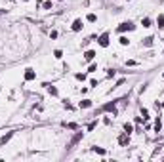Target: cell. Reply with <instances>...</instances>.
I'll return each mask as SVG.
<instances>
[{"label": "cell", "instance_id": "cell-7", "mask_svg": "<svg viewBox=\"0 0 164 162\" xmlns=\"http://www.w3.org/2000/svg\"><path fill=\"white\" fill-rule=\"evenodd\" d=\"M80 29H82V21H80V19H75V23H73V31L78 32Z\"/></svg>", "mask_w": 164, "mask_h": 162}, {"label": "cell", "instance_id": "cell-1", "mask_svg": "<svg viewBox=\"0 0 164 162\" xmlns=\"http://www.w3.org/2000/svg\"><path fill=\"white\" fill-rule=\"evenodd\" d=\"M134 29H136V25H132L130 21L120 23V25H118V32H124V31H134Z\"/></svg>", "mask_w": 164, "mask_h": 162}, {"label": "cell", "instance_id": "cell-22", "mask_svg": "<svg viewBox=\"0 0 164 162\" xmlns=\"http://www.w3.org/2000/svg\"><path fill=\"white\" fill-rule=\"evenodd\" d=\"M141 115H143V118H149V112H147V109L141 111Z\"/></svg>", "mask_w": 164, "mask_h": 162}, {"label": "cell", "instance_id": "cell-3", "mask_svg": "<svg viewBox=\"0 0 164 162\" xmlns=\"http://www.w3.org/2000/svg\"><path fill=\"white\" fill-rule=\"evenodd\" d=\"M101 111H111L113 115H117V107H114V103H107V105H103Z\"/></svg>", "mask_w": 164, "mask_h": 162}, {"label": "cell", "instance_id": "cell-18", "mask_svg": "<svg viewBox=\"0 0 164 162\" xmlns=\"http://www.w3.org/2000/svg\"><path fill=\"white\" fill-rule=\"evenodd\" d=\"M118 40H120V44H122V46H128V42H130V40H128L126 36H120Z\"/></svg>", "mask_w": 164, "mask_h": 162}, {"label": "cell", "instance_id": "cell-13", "mask_svg": "<svg viewBox=\"0 0 164 162\" xmlns=\"http://www.w3.org/2000/svg\"><path fill=\"white\" fill-rule=\"evenodd\" d=\"M143 44H145V46H153V36H147V38L143 40Z\"/></svg>", "mask_w": 164, "mask_h": 162}, {"label": "cell", "instance_id": "cell-4", "mask_svg": "<svg viewBox=\"0 0 164 162\" xmlns=\"http://www.w3.org/2000/svg\"><path fill=\"white\" fill-rule=\"evenodd\" d=\"M80 139H82V132H78V134H76L75 137H73V139H71V143H69V147H75V145H76V143H78Z\"/></svg>", "mask_w": 164, "mask_h": 162}, {"label": "cell", "instance_id": "cell-23", "mask_svg": "<svg viewBox=\"0 0 164 162\" xmlns=\"http://www.w3.org/2000/svg\"><path fill=\"white\" fill-rule=\"evenodd\" d=\"M76 78H78V80H84V78H86V75H82V72H78V75H76Z\"/></svg>", "mask_w": 164, "mask_h": 162}, {"label": "cell", "instance_id": "cell-6", "mask_svg": "<svg viewBox=\"0 0 164 162\" xmlns=\"http://www.w3.org/2000/svg\"><path fill=\"white\" fill-rule=\"evenodd\" d=\"M128 141H130V134L120 135V139H118V143H120V145H128Z\"/></svg>", "mask_w": 164, "mask_h": 162}, {"label": "cell", "instance_id": "cell-16", "mask_svg": "<svg viewBox=\"0 0 164 162\" xmlns=\"http://www.w3.org/2000/svg\"><path fill=\"white\" fill-rule=\"evenodd\" d=\"M157 25H158V27H164V15H158V19H157Z\"/></svg>", "mask_w": 164, "mask_h": 162}, {"label": "cell", "instance_id": "cell-17", "mask_svg": "<svg viewBox=\"0 0 164 162\" xmlns=\"http://www.w3.org/2000/svg\"><path fill=\"white\" fill-rule=\"evenodd\" d=\"M141 25H143V27H151V19H149V17H145V19L141 21Z\"/></svg>", "mask_w": 164, "mask_h": 162}, {"label": "cell", "instance_id": "cell-21", "mask_svg": "<svg viewBox=\"0 0 164 162\" xmlns=\"http://www.w3.org/2000/svg\"><path fill=\"white\" fill-rule=\"evenodd\" d=\"M90 72H94V71H97V65L95 63H92V65H90V69H88Z\"/></svg>", "mask_w": 164, "mask_h": 162}, {"label": "cell", "instance_id": "cell-24", "mask_svg": "<svg viewBox=\"0 0 164 162\" xmlns=\"http://www.w3.org/2000/svg\"><path fill=\"white\" fill-rule=\"evenodd\" d=\"M65 126H67L69 130H76V124H65Z\"/></svg>", "mask_w": 164, "mask_h": 162}, {"label": "cell", "instance_id": "cell-19", "mask_svg": "<svg viewBox=\"0 0 164 162\" xmlns=\"http://www.w3.org/2000/svg\"><path fill=\"white\" fill-rule=\"evenodd\" d=\"M94 151L97 153V155H105V149H101V147H94Z\"/></svg>", "mask_w": 164, "mask_h": 162}, {"label": "cell", "instance_id": "cell-14", "mask_svg": "<svg viewBox=\"0 0 164 162\" xmlns=\"http://www.w3.org/2000/svg\"><path fill=\"white\" fill-rule=\"evenodd\" d=\"M160 128H162V122H160V118L155 122V132H160Z\"/></svg>", "mask_w": 164, "mask_h": 162}, {"label": "cell", "instance_id": "cell-12", "mask_svg": "<svg viewBox=\"0 0 164 162\" xmlns=\"http://www.w3.org/2000/svg\"><path fill=\"white\" fill-rule=\"evenodd\" d=\"M132 130H134V126H132V124H128V122L124 124V132H126V134H132Z\"/></svg>", "mask_w": 164, "mask_h": 162}, {"label": "cell", "instance_id": "cell-9", "mask_svg": "<svg viewBox=\"0 0 164 162\" xmlns=\"http://www.w3.org/2000/svg\"><path fill=\"white\" fill-rule=\"evenodd\" d=\"M13 135V132H10V134H6L4 137H2V139H0V145H4V143H8V141H10V137Z\"/></svg>", "mask_w": 164, "mask_h": 162}, {"label": "cell", "instance_id": "cell-20", "mask_svg": "<svg viewBox=\"0 0 164 162\" xmlns=\"http://www.w3.org/2000/svg\"><path fill=\"white\" fill-rule=\"evenodd\" d=\"M54 55H55L57 59H61V57H63V53H61V50H55V52H54Z\"/></svg>", "mask_w": 164, "mask_h": 162}, {"label": "cell", "instance_id": "cell-10", "mask_svg": "<svg viewBox=\"0 0 164 162\" xmlns=\"http://www.w3.org/2000/svg\"><path fill=\"white\" fill-rule=\"evenodd\" d=\"M80 107H82V109H88V107H92V101H90V99H84V101H80Z\"/></svg>", "mask_w": 164, "mask_h": 162}, {"label": "cell", "instance_id": "cell-2", "mask_svg": "<svg viewBox=\"0 0 164 162\" xmlns=\"http://www.w3.org/2000/svg\"><path fill=\"white\" fill-rule=\"evenodd\" d=\"M97 42H99V46L107 48V46H109V32H103V35L99 36V40H97Z\"/></svg>", "mask_w": 164, "mask_h": 162}, {"label": "cell", "instance_id": "cell-8", "mask_svg": "<svg viewBox=\"0 0 164 162\" xmlns=\"http://www.w3.org/2000/svg\"><path fill=\"white\" fill-rule=\"evenodd\" d=\"M94 57H95V52H92V50H88V52L84 53V59H86V61H92Z\"/></svg>", "mask_w": 164, "mask_h": 162}, {"label": "cell", "instance_id": "cell-25", "mask_svg": "<svg viewBox=\"0 0 164 162\" xmlns=\"http://www.w3.org/2000/svg\"><path fill=\"white\" fill-rule=\"evenodd\" d=\"M2 13H4V10H0V15H2Z\"/></svg>", "mask_w": 164, "mask_h": 162}, {"label": "cell", "instance_id": "cell-5", "mask_svg": "<svg viewBox=\"0 0 164 162\" xmlns=\"http://www.w3.org/2000/svg\"><path fill=\"white\" fill-rule=\"evenodd\" d=\"M35 76H36V72L32 71V69H27L25 71V80H35Z\"/></svg>", "mask_w": 164, "mask_h": 162}, {"label": "cell", "instance_id": "cell-15", "mask_svg": "<svg viewBox=\"0 0 164 162\" xmlns=\"http://www.w3.org/2000/svg\"><path fill=\"white\" fill-rule=\"evenodd\" d=\"M86 19H88L90 23H95V21H97V17H95L94 13H88V17H86Z\"/></svg>", "mask_w": 164, "mask_h": 162}, {"label": "cell", "instance_id": "cell-11", "mask_svg": "<svg viewBox=\"0 0 164 162\" xmlns=\"http://www.w3.org/2000/svg\"><path fill=\"white\" fill-rule=\"evenodd\" d=\"M48 86V92H50L52 95H57V88H54V86H50V84H46Z\"/></svg>", "mask_w": 164, "mask_h": 162}]
</instances>
